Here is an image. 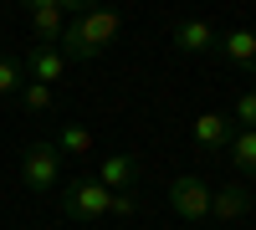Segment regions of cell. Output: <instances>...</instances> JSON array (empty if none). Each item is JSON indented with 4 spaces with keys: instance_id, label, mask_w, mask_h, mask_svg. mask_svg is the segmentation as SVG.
<instances>
[{
    "instance_id": "obj_10",
    "label": "cell",
    "mask_w": 256,
    "mask_h": 230,
    "mask_svg": "<svg viewBox=\"0 0 256 230\" xmlns=\"http://www.w3.org/2000/svg\"><path fill=\"white\" fill-rule=\"evenodd\" d=\"M230 133H236V123H230L226 113H200L195 118V143H200L205 154H226Z\"/></svg>"
},
{
    "instance_id": "obj_6",
    "label": "cell",
    "mask_w": 256,
    "mask_h": 230,
    "mask_svg": "<svg viewBox=\"0 0 256 230\" xmlns=\"http://www.w3.org/2000/svg\"><path fill=\"white\" fill-rule=\"evenodd\" d=\"M67 67H72V61L62 56L56 46H31V51H26V61H20L26 82H41V87H56V82L67 77Z\"/></svg>"
},
{
    "instance_id": "obj_13",
    "label": "cell",
    "mask_w": 256,
    "mask_h": 230,
    "mask_svg": "<svg viewBox=\"0 0 256 230\" xmlns=\"http://www.w3.org/2000/svg\"><path fill=\"white\" fill-rule=\"evenodd\" d=\"M56 154H62V159H88V154H92V133L82 128V123H62V133H56Z\"/></svg>"
},
{
    "instance_id": "obj_1",
    "label": "cell",
    "mask_w": 256,
    "mask_h": 230,
    "mask_svg": "<svg viewBox=\"0 0 256 230\" xmlns=\"http://www.w3.org/2000/svg\"><path fill=\"white\" fill-rule=\"evenodd\" d=\"M118 31H123V20L113 10H77L67 20V31H62L56 51L67 56V61H92V56H102L118 41Z\"/></svg>"
},
{
    "instance_id": "obj_8",
    "label": "cell",
    "mask_w": 256,
    "mask_h": 230,
    "mask_svg": "<svg viewBox=\"0 0 256 230\" xmlns=\"http://www.w3.org/2000/svg\"><path fill=\"white\" fill-rule=\"evenodd\" d=\"M216 56H220V61H230V67H241V72H256V31H246V26L220 31Z\"/></svg>"
},
{
    "instance_id": "obj_11",
    "label": "cell",
    "mask_w": 256,
    "mask_h": 230,
    "mask_svg": "<svg viewBox=\"0 0 256 230\" xmlns=\"http://www.w3.org/2000/svg\"><path fill=\"white\" fill-rule=\"evenodd\" d=\"M251 210V195H246V184H220V190H210V215L216 220H241Z\"/></svg>"
},
{
    "instance_id": "obj_9",
    "label": "cell",
    "mask_w": 256,
    "mask_h": 230,
    "mask_svg": "<svg viewBox=\"0 0 256 230\" xmlns=\"http://www.w3.org/2000/svg\"><path fill=\"white\" fill-rule=\"evenodd\" d=\"M138 174H144V164L134 154H108L98 164V184L108 195H128V184H138Z\"/></svg>"
},
{
    "instance_id": "obj_2",
    "label": "cell",
    "mask_w": 256,
    "mask_h": 230,
    "mask_svg": "<svg viewBox=\"0 0 256 230\" xmlns=\"http://www.w3.org/2000/svg\"><path fill=\"white\" fill-rule=\"evenodd\" d=\"M56 174H62V154H56V143L36 138L31 149L20 154V179H26V190H36V195L56 190Z\"/></svg>"
},
{
    "instance_id": "obj_3",
    "label": "cell",
    "mask_w": 256,
    "mask_h": 230,
    "mask_svg": "<svg viewBox=\"0 0 256 230\" xmlns=\"http://www.w3.org/2000/svg\"><path fill=\"white\" fill-rule=\"evenodd\" d=\"M113 210V195L102 190L98 179H72L67 190H62V215L67 220H98Z\"/></svg>"
},
{
    "instance_id": "obj_5",
    "label": "cell",
    "mask_w": 256,
    "mask_h": 230,
    "mask_svg": "<svg viewBox=\"0 0 256 230\" xmlns=\"http://www.w3.org/2000/svg\"><path fill=\"white\" fill-rule=\"evenodd\" d=\"M169 210H174L180 220H205L210 215V184L200 174H180L174 184H169Z\"/></svg>"
},
{
    "instance_id": "obj_17",
    "label": "cell",
    "mask_w": 256,
    "mask_h": 230,
    "mask_svg": "<svg viewBox=\"0 0 256 230\" xmlns=\"http://www.w3.org/2000/svg\"><path fill=\"white\" fill-rule=\"evenodd\" d=\"M134 210H138L134 195H113V210H108V215H134Z\"/></svg>"
},
{
    "instance_id": "obj_15",
    "label": "cell",
    "mask_w": 256,
    "mask_h": 230,
    "mask_svg": "<svg viewBox=\"0 0 256 230\" xmlns=\"http://www.w3.org/2000/svg\"><path fill=\"white\" fill-rule=\"evenodd\" d=\"M20 87H26L20 61H16V56H0V97H6V92H20Z\"/></svg>"
},
{
    "instance_id": "obj_7",
    "label": "cell",
    "mask_w": 256,
    "mask_h": 230,
    "mask_svg": "<svg viewBox=\"0 0 256 230\" xmlns=\"http://www.w3.org/2000/svg\"><path fill=\"white\" fill-rule=\"evenodd\" d=\"M169 41L184 51V56H210L216 51V41H220V31L210 26V20H174V31H169Z\"/></svg>"
},
{
    "instance_id": "obj_14",
    "label": "cell",
    "mask_w": 256,
    "mask_h": 230,
    "mask_svg": "<svg viewBox=\"0 0 256 230\" xmlns=\"http://www.w3.org/2000/svg\"><path fill=\"white\" fill-rule=\"evenodd\" d=\"M16 97H20V108H26V113H52V102H56V92L41 87V82H26Z\"/></svg>"
},
{
    "instance_id": "obj_4",
    "label": "cell",
    "mask_w": 256,
    "mask_h": 230,
    "mask_svg": "<svg viewBox=\"0 0 256 230\" xmlns=\"http://www.w3.org/2000/svg\"><path fill=\"white\" fill-rule=\"evenodd\" d=\"M72 15H77V5H67V0H31V5H26V20H31L36 46H56Z\"/></svg>"
},
{
    "instance_id": "obj_16",
    "label": "cell",
    "mask_w": 256,
    "mask_h": 230,
    "mask_svg": "<svg viewBox=\"0 0 256 230\" xmlns=\"http://www.w3.org/2000/svg\"><path fill=\"white\" fill-rule=\"evenodd\" d=\"M226 118H230V123H246V128H256V87L241 92V97H236V108H230Z\"/></svg>"
},
{
    "instance_id": "obj_12",
    "label": "cell",
    "mask_w": 256,
    "mask_h": 230,
    "mask_svg": "<svg viewBox=\"0 0 256 230\" xmlns=\"http://www.w3.org/2000/svg\"><path fill=\"white\" fill-rule=\"evenodd\" d=\"M226 154L236 159V169H241L246 179H256V128H241V133H230Z\"/></svg>"
}]
</instances>
